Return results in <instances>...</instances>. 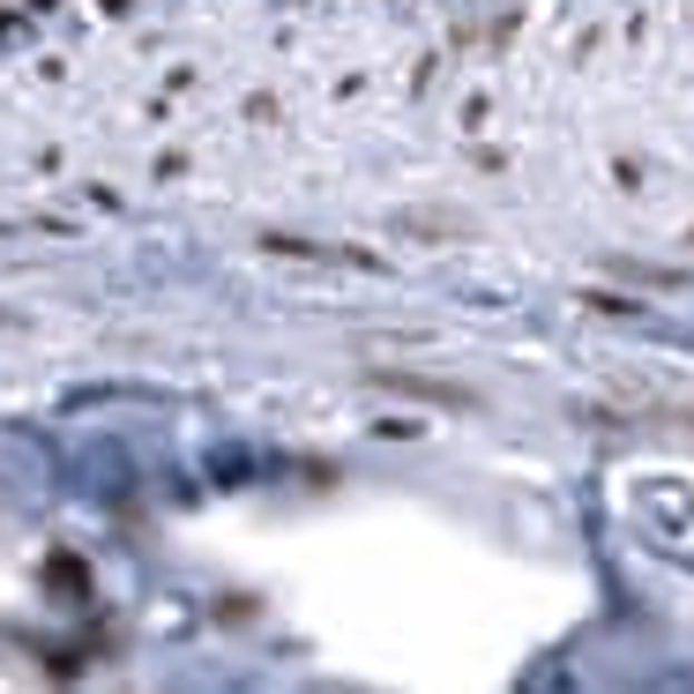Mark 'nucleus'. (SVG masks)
I'll list each match as a JSON object with an SVG mask.
<instances>
[{
	"label": "nucleus",
	"mask_w": 694,
	"mask_h": 694,
	"mask_svg": "<svg viewBox=\"0 0 694 694\" xmlns=\"http://www.w3.org/2000/svg\"><path fill=\"white\" fill-rule=\"evenodd\" d=\"M46 590L60 597V605H82V597H90V568H82L75 553H52L46 560Z\"/></svg>",
	"instance_id": "obj_2"
},
{
	"label": "nucleus",
	"mask_w": 694,
	"mask_h": 694,
	"mask_svg": "<svg viewBox=\"0 0 694 694\" xmlns=\"http://www.w3.org/2000/svg\"><path fill=\"white\" fill-rule=\"evenodd\" d=\"M373 389H397V397H426V403H471V389H456V381H419V373H373Z\"/></svg>",
	"instance_id": "obj_1"
},
{
	"label": "nucleus",
	"mask_w": 694,
	"mask_h": 694,
	"mask_svg": "<svg viewBox=\"0 0 694 694\" xmlns=\"http://www.w3.org/2000/svg\"><path fill=\"white\" fill-rule=\"evenodd\" d=\"M597 306V314H635V299H620V292H583Z\"/></svg>",
	"instance_id": "obj_3"
}]
</instances>
